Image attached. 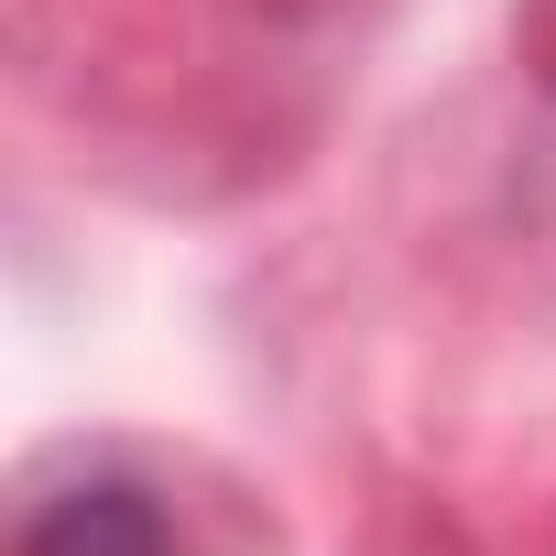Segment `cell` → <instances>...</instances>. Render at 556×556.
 <instances>
[{"label":"cell","mask_w":556,"mask_h":556,"mask_svg":"<svg viewBox=\"0 0 556 556\" xmlns=\"http://www.w3.org/2000/svg\"><path fill=\"white\" fill-rule=\"evenodd\" d=\"M12 556H186V545H175V523L142 480H77V491L23 513Z\"/></svg>","instance_id":"6da1fadb"}]
</instances>
